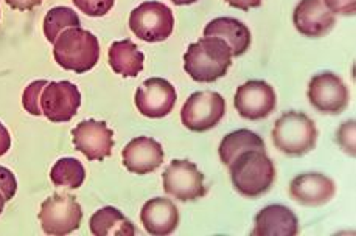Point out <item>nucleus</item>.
<instances>
[{
	"label": "nucleus",
	"mask_w": 356,
	"mask_h": 236,
	"mask_svg": "<svg viewBox=\"0 0 356 236\" xmlns=\"http://www.w3.org/2000/svg\"><path fill=\"white\" fill-rule=\"evenodd\" d=\"M226 2L234 6V8H238L241 11H249L250 8H259L263 3V0H226Z\"/></svg>",
	"instance_id": "obj_31"
},
{
	"label": "nucleus",
	"mask_w": 356,
	"mask_h": 236,
	"mask_svg": "<svg viewBox=\"0 0 356 236\" xmlns=\"http://www.w3.org/2000/svg\"><path fill=\"white\" fill-rule=\"evenodd\" d=\"M123 165L134 174H149L162 165L165 153L151 137H136L122 151Z\"/></svg>",
	"instance_id": "obj_16"
},
{
	"label": "nucleus",
	"mask_w": 356,
	"mask_h": 236,
	"mask_svg": "<svg viewBox=\"0 0 356 236\" xmlns=\"http://www.w3.org/2000/svg\"><path fill=\"white\" fill-rule=\"evenodd\" d=\"M348 89L342 78L333 71L314 75L308 84V100L321 114L338 115L348 106Z\"/></svg>",
	"instance_id": "obj_8"
},
{
	"label": "nucleus",
	"mask_w": 356,
	"mask_h": 236,
	"mask_svg": "<svg viewBox=\"0 0 356 236\" xmlns=\"http://www.w3.org/2000/svg\"><path fill=\"white\" fill-rule=\"evenodd\" d=\"M0 192H2L6 202L15 198L17 192V180L15 174L5 167H0Z\"/></svg>",
	"instance_id": "obj_28"
},
{
	"label": "nucleus",
	"mask_w": 356,
	"mask_h": 236,
	"mask_svg": "<svg viewBox=\"0 0 356 236\" xmlns=\"http://www.w3.org/2000/svg\"><path fill=\"white\" fill-rule=\"evenodd\" d=\"M293 24L300 35L318 39L333 30L336 17L324 0H300L293 12Z\"/></svg>",
	"instance_id": "obj_14"
},
{
	"label": "nucleus",
	"mask_w": 356,
	"mask_h": 236,
	"mask_svg": "<svg viewBox=\"0 0 356 236\" xmlns=\"http://www.w3.org/2000/svg\"><path fill=\"white\" fill-rule=\"evenodd\" d=\"M171 2H173L175 5H192V3H196L197 0H171Z\"/></svg>",
	"instance_id": "obj_33"
},
{
	"label": "nucleus",
	"mask_w": 356,
	"mask_h": 236,
	"mask_svg": "<svg viewBox=\"0 0 356 236\" xmlns=\"http://www.w3.org/2000/svg\"><path fill=\"white\" fill-rule=\"evenodd\" d=\"M81 106V94L74 83L51 81L41 94L42 115L54 123H67Z\"/></svg>",
	"instance_id": "obj_10"
},
{
	"label": "nucleus",
	"mask_w": 356,
	"mask_h": 236,
	"mask_svg": "<svg viewBox=\"0 0 356 236\" xmlns=\"http://www.w3.org/2000/svg\"><path fill=\"white\" fill-rule=\"evenodd\" d=\"M232 65V50L220 37H202L188 45L184 55V70L193 81L215 83L226 76Z\"/></svg>",
	"instance_id": "obj_1"
},
{
	"label": "nucleus",
	"mask_w": 356,
	"mask_h": 236,
	"mask_svg": "<svg viewBox=\"0 0 356 236\" xmlns=\"http://www.w3.org/2000/svg\"><path fill=\"white\" fill-rule=\"evenodd\" d=\"M76 151L90 162L104 160L112 154L114 148V133L104 121L84 120L72 130Z\"/></svg>",
	"instance_id": "obj_13"
},
{
	"label": "nucleus",
	"mask_w": 356,
	"mask_h": 236,
	"mask_svg": "<svg viewBox=\"0 0 356 236\" xmlns=\"http://www.w3.org/2000/svg\"><path fill=\"white\" fill-rule=\"evenodd\" d=\"M336 193L333 179L321 173H303L289 183L291 199L305 207H321L328 204Z\"/></svg>",
	"instance_id": "obj_15"
},
{
	"label": "nucleus",
	"mask_w": 356,
	"mask_h": 236,
	"mask_svg": "<svg viewBox=\"0 0 356 236\" xmlns=\"http://www.w3.org/2000/svg\"><path fill=\"white\" fill-rule=\"evenodd\" d=\"M273 142L280 153L289 157H302L316 148L318 128L307 114L289 110L275 121Z\"/></svg>",
	"instance_id": "obj_4"
},
{
	"label": "nucleus",
	"mask_w": 356,
	"mask_h": 236,
	"mask_svg": "<svg viewBox=\"0 0 356 236\" xmlns=\"http://www.w3.org/2000/svg\"><path fill=\"white\" fill-rule=\"evenodd\" d=\"M298 233V216L285 205H268L254 219V236H296Z\"/></svg>",
	"instance_id": "obj_17"
},
{
	"label": "nucleus",
	"mask_w": 356,
	"mask_h": 236,
	"mask_svg": "<svg viewBox=\"0 0 356 236\" xmlns=\"http://www.w3.org/2000/svg\"><path fill=\"white\" fill-rule=\"evenodd\" d=\"M234 106L238 114L246 120H263L271 115L277 106L275 90L261 80H252L236 89Z\"/></svg>",
	"instance_id": "obj_11"
},
{
	"label": "nucleus",
	"mask_w": 356,
	"mask_h": 236,
	"mask_svg": "<svg viewBox=\"0 0 356 236\" xmlns=\"http://www.w3.org/2000/svg\"><path fill=\"white\" fill-rule=\"evenodd\" d=\"M11 148V137L8 129H6L2 123H0V157L8 153Z\"/></svg>",
	"instance_id": "obj_32"
},
{
	"label": "nucleus",
	"mask_w": 356,
	"mask_h": 236,
	"mask_svg": "<svg viewBox=\"0 0 356 236\" xmlns=\"http://www.w3.org/2000/svg\"><path fill=\"white\" fill-rule=\"evenodd\" d=\"M109 65L115 74L136 78L143 70L145 55L131 39L117 41L109 47Z\"/></svg>",
	"instance_id": "obj_20"
},
{
	"label": "nucleus",
	"mask_w": 356,
	"mask_h": 236,
	"mask_svg": "<svg viewBox=\"0 0 356 236\" xmlns=\"http://www.w3.org/2000/svg\"><path fill=\"white\" fill-rule=\"evenodd\" d=\"M204 37H220L229 44L232 56H243L250 47L252 36L248 25L234 17H216L204 28Z\"/></svg>",
	"instance_id": "obj_19"
},
{
	"label": "nucleus",
	"mask_w": 356,
	"mask_h": 236,
	"mask_svg": "<svg viewBox=\"0 0 356 236\" xmlns=\"http://www.w3.org/2000/svg\"><path fill=\"white\" fill-rule=\"evenodd\" d=\"M140 221L149 235L167 236L173 233L179 226V210L170 199H149L142 207Z\"/></svg>",
	"instance_id": "obj_18"
},
{
	"label": "nucleus",
	"mask_w": 356,
	"mask_h": 236,
	"mask_svg": "<svg viewBox=\"0 0 356 236\" xmlns=\"http://www.w3.org/2000/svg\"><path fill=\"white\" fill-rule=\"evenodd\" d=\"M50 179L55 183V187L78 189L84 183L86 169L80 160L74 159V157H64L51 168Z\"/></svg>",
	"instance_id": "obj_23"
},
{
	"label": "nucleus",
	"mask_w": 356,
	"mask_h": 236,
	"mask_svg": "<svg viewBox=\"0 0 356 236\" xmlns=\"http://www.w3.org/2000/svg\"><path fill=\"white\" fill-rule=\"evenodd\" d=\"M250 149H266L265 142L252 130L238 129L224 137L220 143L218 153L224 165H230L240 154Z\"/></svg>",
	"instance_id": "obj_22"
},
{
	"label": "nucleus",
	"mask_w": 356,
	"mask_h": 236,
	"mask_svg": "<svg viewBox=\"0 0 356 236\" xmlns=\"http://www.w3.org/2000/svg\"><path fill=\"white\" fill-rule=\"evenodd\" d=\"M5 198H3V194H2V192H0V214H2V212H3V208H5Z\"/></svg>",
	"instance_id": "obj_34"
},
{
	"label": "nucleus",
	"mask_w": 356,
	"mask_h": 236,
	"mask_svg": "<svg viewBox=\"0 0 356 236\" xmlns=\"http://www.w3.org/2000/svg\"><path fill=\"white\" fill-rule=\"evenodd\" d=\"M13 10H19V11H30L33 8H36L42 3V0H5Z\"/></svg>",
	"instance_id": "obj_30"
},
{
	"label": "nucleus",
	"mask_w": 356,
	"mask_h": 236,
	"mask_svg": "<svg viewBox=\"0 0 356 236\" xmlns=\"http://www.w3.org/2000/svg\"><path fill=\"white\" fill-rule=\"evenodd\" d=\"M129 28L145 42H162L175 28V16L167 5L161 2H143L131 11Z\"/></svg>",
	"instance_id": "obj_5"
},
{
	"label": "nucleus",
	"mask_w": 356,
	"mask_h": 236,
	"mask_svg": "<svg viewBox=\"0 0 356 236\" xmlns=\"http://www.w3.org/2000/svg\"><path fill=\"white\" fill-rule=\"evenodd\" d=\"M54 56L59 67L81 75L97 65L100 59V44L97 36L88 30L67 28L54 42Z\"/></svg>",
	"instance_id": "obj_3"
},
{
	"label": "nucleus",
	"mask_w": 356,
	"mask_h": 236,
	"mask_svg": "<svg viewBox=\"0 0 356 236\" xmlns=\"http://www.w3.org/2000/svg\"><path fill=\"white\" fill-rule=\"evenodd\" d=\"M338 143L347 154L355 157V120H348L339 128Z\"/></svg>",
	"instance_id": "obj_27"
},
{
	"label": "nucleus",
	"mask_w": 356,
	"mask_h": 236,
	"mask_svg": "<svg viewBox=\"0 0 356 236\" xmlns=\"http://www.w3.org/2000/svg\"><path fill=\"white\" fill-rule=\"evenodd\" d=\"M76 8L90 17H102L114 8L115 0H72Z\"/></svg>",
	"instance_id": "obj_26"
},
{
	"label": "nucleus",
	"mask_w": 356,
	"mask_h": 236,
	"mask_svg": "<svg viewBox=\"0 0 356 236\" xmlns=\"http://www.w3.org/2000/svg\"><path fill=\"white\" fill-rule=\"evenodd\" d=\"M324 3L334 16H355L356 0H324Z\"/></svg>",
	"instance_id": "obj_29"
},
{
	"label": "nucleus",
	"mask_w": 356,
	"mask_h": 236,
	"mask_svg": "<svg viewBox=\"0 0 356 236\" xmlns=\"http://www.w3.org/2000/svg\"><path fill=\"white\" fill-rule=\"evenodd\" d=\"M226 115V100L218 92H195L184 103L181 121L193 133H206L213 129Z\"/></svg>",
	"instance_id": "obj_6"
},
{
	"label": "nucleus",
	"mask_w": 356,
	"mask_h": 236,
	"mask_svg": "<svg viewBox=\"0 0 356 236\" xmlns=\"http://www.w3.org/2000/svg\"><path fill=\"white\" fill-rule=\"evenodd\" d=\"M134 100L142 115L148 118H163L173 110L177 94L170 81L163 78H149L137 89Z\"/></svg>",
	"instance_id": "obj_12"
},
{
	"label": "nucleus",
	"mask_w": 356,
	"mask_h": 236,
	"mask_svg": "<svg viewBox=\"0 0 356 236\" xmlns=\"http://www.w3.org/2000/svg\"><path fill=\"white\" fill-rule=\"evenodd\" d=\"M165 193L181 202L196 201L206 196L204 174L193 162L173 160L163 173Z\"/></svg>",
	"instance_id": "obj_9"
},
{
	"label": "nucleus",
	"mask_w": 356,
	"mask_h": 236,
	"mask_svg": "<svg viewBox=\"0 0 356 236\" xmlns=\"http://www.w3.org/2000/svg\"><path fill=\"white\" fill-rule=\"evenodd\" d=\"M47 84H49V81H45V80L33 81L30 86L24 90L22 106L29 114L35 115V117L42 115L41 94H42V90H44L45 86H47Z\"/></svg>",
	"instance_id": "obj_25"
},
{
	"label": "nucleus",
	"mask_w": 356,
	"mask_h": 236,
	"mask_svg": "<svg viewBox=\"0 0 356 236\" xmlns=\"http://www.w3.org/2000/svg\"><path fill=\"white\" fill-rule=\"evenodd\" d=\"M90 233L95 236H134L136 228L127 216L115 207H103L92 214Z\"/></svg>",
	"instance_id": "obj_21"
},
{
	"label": "nucleus",
	"mask_w": 356,
	"mask_h": 236,
	"mask_svg": "<svg viewBox=\"0 0 356 236\" xmlns=\"http://www.w3.org/2000/svg\"><path fill=\"white\" fill-rule=\"evenodd\" d=\"M39 221L47 235L64 236L80 228L83 210L72 194L55 193L42 202Z\"/></svg>",
	"instance_id": "obj_7"
},
{
	"label": "nucleus",
	"mask_w": 356,
	"mask_h": 236,
	"mask_svg": "<svg viewBox=\"0 0 356 236\" xmlns=\"http://www.w3.org/2000/svg\"><path fill=\"white\" fill-rule=\"evenodd\" d=\"M81 27V21L76 12L67 6H56L51 8L44 17V35L47 41L54 44L56 37L64 30Z\"/></svg>",
	"instance_id": "obj_24"
},
{
	"label": "nucleus",
	"mask_w": 356,
	"mask_h": 236,
	"mask_svg": "<svg viewBox=\"0 0 356 236\" xmlns=\"http://www.w3.org/2000/svg\"><path fill=\"white\" fill-rule=\"evenodd\" d=\"M229 168L234 188L245 198H260L274 185L275 167L266 149L246 151L236 157Z\"/></svg>",
	"instance_id": "obj_2"
}]
</instances>
